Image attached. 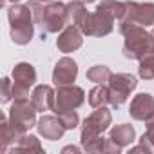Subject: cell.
Segmentation results:
<instances>
[{
  "label": "cell",
  "mask_w": 154,
  "mask_h": 154,
  "mask_svg": "<svg viewBox=\"0 0 154 154\" xmlns=\"http://www.w3.org/2000/svg\"><path fill=\"white\" fill-rule=\"evenodd\" d=\"M33 11L35 24L42 29V33H58L65 27L67 20V4L49 2L44 6L40 0H33L27 4Z\"/></svg>",
  "instance_id": "obj_1"
},
{
  "label": "cell",
  "mask_w": 154,
  "mask_h": 154,
  "mask_svg": "<svg viewBox=\"0 0 154 154\" xmlns=\"http://www.w3.org/2000/svg\"><path fill=\"white\" fill-rule=\"evenodd\" d=\"M120 33L125 36L123 56L129 60H141L143 56L154 53V44L150 33L138 24H120Z\"/></svg>",
  "instance_id": "obj_2"
},
{
  "label": "cell",
  "mask_w": 154,
  "mask_h": 154,
  "mask_svg": "<svg viewBox=\"0 0 154 154\" xmlns=\"http://www.w3.org/2000/svg\"><path fill=\"white\" fill-rule=\"evenodd\" d=\"M8 18L11 24V40L18 45L29 44L35 33V24H33L35 20L31 8L22 4H13L8 9Z\"/></svg>",
  "instance_id": "obj_3"
},
{
  "label": "cell",
  "mask_w": 154,
  "mask_h": 154,
  "mask_svg": "<svg viewBox=\"0 0 154 154\" xmlns=\"http://www.w3.org/2000/svg\"><path fill=\"white\" fill-rule=\"evenodd\" d=\"M9 123L11 127L24 136L31 127H35L36 122V107L33 105V102H29V98H17L15 103L9 109Z\"/></svg>",
  "instance_id": "obj_4"
},
{
  "label": "cell",
  "mask_w": 154,
  "mask_h": 154,
  "mask_svg": "<svg viewBox=\"0 0 154 154\" xmlns=\"http://www.w3.org/2000/svg\"><path fill=\"white\" fill-rule=\"evenodd\" d=\"M136 85H138V80L129 72L112 74L109 80V103L112 107L123 105L129 100L131 93L136 89Z\"/></svg>",
  "instance_id": "obj_5"
},
{
  "label": "cell",
  "mask_w": 154,
  "mask_h": 154,
  "mask_svg": "<svg viewBox=\"0 0 154 154\" xmlns=\"http://www.w3.org/2000/svg\"><path fill=\"white\" fill-rule=\"evenodd\" d=\"M111 120H112L111 111L105 109V105H103V107H98L91 116H87L85 122H84V127H82V136H80L82 145L89 143L91 140L100 138L102 132H105V131L109 129Z\"/></svg>",
  "instance_id": "obj_6"
},
{
  "label": "cell",
  "mask_w": 154,
  "mask_h": 154,
  "mask_svg": "<svg viewBox=\"0 0 154 154\" xmlns=\"http://www.w3.org/2000/svg\"><path fill=\"white\" fill-rule=\"evenodd\" d=\"M36 82V71L31 63L20 62L13 69V98H29V87Z\"/></svg>",
  "instance_id": "obj_7"
},
{
  "label": "cell",
  "mask_w": 154,
  "mask_h": 154,
  "mask_svg": "<svg viewBox=\"0 0 154 154\" xmlns=\"http://www.w3.org/2000/svg\"><path fill=\"white\" fill-rule=\"evenodd\" d=\"M112 27H114V18L102 9H96L94 13H87L85 20L80 26L82 33L87 36H105L112 31Z\"/></svg>",
  "instance_id": "obj_8"
},
{
  "label": "cell",
  "mask_w": 154,
  "mask_h": 154,
  "mask_svg": "<svg viewBox=\"0 0 154 154\" xmlns=\"http://www.w3.org/2000/svg\"><path fill=\"white\" fill-rule=\"evenodd\" d=\"M85 100V93L78 85H58L56 89V98H54V112L60 111H69V109H78Z\"/></svg>",
  "instance_id": "obj_9"
},
{
  "label": "cell",
  "mask_w": 154,
  "mask_h": 154,
  "mask_svg": "<svg viewBox=\"0 0 154 154\" xmlns=\"http://www.w3.org/2000/svg\"><path fill=\"white\" fill-rule=\"evenodd\" d=\"M125 4H127V11L125 17L120 20V24H138L143 27L154 26V4L150 2L140 4V2H131V0Z\"/></svg>",
  "instance_id": "obj_10"
},
{
  "label": "cell",
  "mask_w": 154,
  "mask_h": 154,
  "mask_svg": "<svg viewBox=\"0 0 154 154\" xmlns=\"http://www.w3.org/2000/svg\"><path fill=\"white\" fill-rule=\"evenodd\" d=\"M76 76H78V65L76 62L69 56H63L56 62L54 65V71H53V82L54 85H69L76 80Z\"/></svg>",
  "instance_id": "obj_11"
},
{
  "label": "cell",
  "mask_w": 154,
  "mask_h": 154,
  "mask_svg": "<svg viewBox=\"0 0 154 154\" xmlns=\"http://www.w3.org/2000/svg\"><path fill=\"white\" fill-rule=\"evenodd\" d=\"M129 114H131V118H134L138 122H145L147 118H150L154 114V96L149 93L136 94L131 102Z\"/></svg>",
  "instance_id": "obj_12"
},
{
  "label": "cell",
  "mask_w": 154,
  "mask_h": 154,
  "mask_svg": "<svg viewBox=\"0 0 154 154\" xmlns=\"http://www.w3.org/2000/svg\"><path fill=\"white\" fill-rule=\"evenodd\" d=\"M82 29L78 26H67L56 38V47L62 51V53H72L76 49H80L82 44H84V38H82Z\"/></svg>",
  "instance_id": "obj_13"
},
{
  "label": "cell",
  "mask_w": 154,
  "mask_h": 154,
  "mask_svg": "<svg viewBox=\"0 0 154 154\" xmlns=\"http://www.w3.org/2000/svg\"><path fill=\"white\" fill-rule=\"evenodd\" d=\"M36 129L40 132V136H44L45 140H51V141L60 140L63 136V132H65V127L60 122V118L58 116H51V114H44L38 120Z\"/></svg>",
  "instance_id": "obj_14"
},
{
  "label": "cell",
  "mask_w": 154,
  "mask_h": 154,
  "mask_svg": "<svg viewBox=\"0 0 154 154\" xmlns=\"http://www.w3.org/2000/svg\"><path fill=\"white\" fill-rule=\"evenodd\" d=\"M54 98H56V91H53V87H49V85H38V87H35V91L31 94V102L36 107V111H40V112L53 111Z\"/></svg>",
  "instance_id": "obj_15"
},
{
  "label": "cell",
  "mask_w": 154,
  "mask_h": 154,
  "mask_svg": "<svg viewBox=\"0 0 154 154\" xmlns=\"http://www.w3.org/2000/svg\"><path fill=\"white\" fill-rule=\"evenodd\" d=\"M109 138H111L114 143H118L120 147H127V145H131V143L134 141L136 132H134V127L123 123V125H116V127H112Z\"/></svg>",
  "instance_id": "obj_16"
},
{
  "label": "cell",
  "mask_w": 154,
  "mask_h": 154,
  "mask_svg": "<svg viewBox=\"0 0 154 154\" xmlns=\"http://www.w3.org/2000/svg\"><path fill=\"white\" fill-rule=\"evenodd\" d=\"M20 138H22V136L11 127L9 118H8L6 114H2V118H0V140H2V152H6V150H8V145L18 141Z\"/></svg>",
  "instance_id": "obj_17"
},
{
  "label": "cell",
  "mask_w": 154,
  "mask_h": 154,
  "mask_svg": "<svg viewBox=\"0 0 154 154\" xmlns=\"http://www.w3.org/2000/svg\"><path fill=\"white\" fill-rule=\"evenodd\" d=\"M87 17V9L84 6L82 0H72V2L67 4V20L72 24V26H82V22L85 20Z\"/></svg>",
  "instance_id": "obj_18"
},
{
  "label": "cell",
  "mask_w": 154,
  "mask_h": 154,
  "mask_svg": "<svg viewBox=\"0 0 154 154\" xmlns=\"http://www.w3.org/2000/svg\"><path fill=\"white\" fill-rule=\"evenodd\" d=\"M109 103V85L105 84H96V87H93L89 91V105L98 109Z\"/></svg>",
  "instance_id": "obj_19"
},
{
  "label": "cell",
  "mask_w": 154,
  "mask_h": 154,
  "mask_svg": "<svg viewBox=\"0 0 154 154\" xmlns=\"http://www.w3.org/2000/svg\"><path fill=\"white\" fill-rule=\"evenodd\" d=\"M96 9H102V11L109 13L114 20H122V18L125 17L127 4H125V2H118V0H102Z\"/></svg>",
  "instance_id": "obj_20"
},
{
  "label": "cell",
  "mask_w": 154,
  "mask_h": 154,
  "mask_svg": "<svg viewBox=\"0 0 154 154\" xmlns=\"http://www.w3.org/2000/svg\"><path fill=\"white\" fill-rule=\"evenodd\" d=\"M85 76H87L89 82H94V84H109L112 72L107 65H94L87 71Z\"/></svg>",
  "instance_id": "obj_21"
},
{
  "label": "cell",
  "mask_w": 154,
  "mask_h": 154,
  "mask_svg": "<svg viewBox=\"0 0 154 154\" xmlns=\"http://www.w3.org/2000/svg\"><path fill=\"white\" fill-rule=\"evenodd\" d=\"M24 150H35V152H44V147L40 145V140L36 136H27L24 134L20 140H18V145L13 149V152H24Z\"/></svg>",
  "instance_id": "obj_22"
},
{
  "label": "cell",
  "mask_w": 154,
  "mask_h": 154,
  "mask_svg": "<svg viewBox=\"0 0 154 154\" xmlns=\"http://www.w3.org/2000/svg\"><path fill=\"white\" fill-rule=\"evenodd\" d=\"M138 74L143 80H154V53H150L140 60Z\"/></svg>",
  "instance_id": "obj_23"
},
{
  "label": "cell",
  "mask_w": 154,
  "mask_h": 154,
  "mask_svg": "<svg viewBox=\"0 0 154 154\" xmlns=\"http://www.w3.org/2000/svg\"><path fill=\"white\" fill-rule=\"evenodd\" d=\"M56 116L60 118V122L63 123L65 129H76L80 123V118H78V112L74 109H69V111H60L56 112Z\"/></svg>",
  "instance_id": "obj_24"
},
{
  "label": "cell",
  "mask_w": 154,
  "mask_h": 154,
  "mask_svg": "<svg viewBox=\"0 0 154 154\" xmlns=\"http://www.w3.org/2000/svg\"><path fill=\"white\" fill-rule=\"evenodd\" d=\"M145 123H147V131H145V134L141 136V141H145V143L150 147V150L154 152V114H152L150 118H147Z\"/></svg>",
  "instance_id": "obj_25"
},
{
  "label": "cell",
  "mask_w": 154,
  "mask_h": 154,
  "mask_svg": "<svg viewBox=\"0 0 154 154\" xmlns=\"http://www.w3.org/2000/svg\"><path fill=\"white\" fill-rule=\"evenodd\" d=\"M84 147V150H87V152H103L105 150V138H96V140H91L89 143H85V145H82Z\"/></svg>",
  "instance_id": "obj_26"
},
{
  "label": "cell",
  "mask_w": 154,
  "mask_h": 154,
  "mask_svg": "<svg viewBox=\"0 0 154 154\" xmlns=\"http://www.w3.org/2000/svg\"><path fill=\"white\" fill-rule=\"evenodd\" d=\"M13 98V84L9 78H2V103H8Z\"/></svg>",
  "instance_id": "obj_27"
},
{
  "label": "cell",
  "mask_w": 154,
  "mask_h": 154,
  "mask_svg": "<svg viewBox=\"0 0 154 154\" xmlns=\"http://www.w3.org/2000/svg\"><path fill=\"white\" fill-rule=\"evenodd\" d=\"M122 149H123V147H120L118 143H114L111 138H107V140H105V152H114V154H120V152H122Z\"/></svg>",
  "instance_id": "obj_28"
},
{
  "label": "cell",
  "mask_w": 154,
  "mask_h": 154,
  "mask_svg": "<svg viewBox=\"0 0 154 154\" xmlns=\"http://www.w3.org/2000/svg\"><path fill=\"white\" fill-rule=\"evenodd\" d=\"M62 152H80V149H78V147H74V145H69V147H65Z\"/></svg>",
  "instance_id": "obj_29"
},
{
  "label": "cell",
  "mask_w": 154,
  "mask_h": 154,
  "mask_svg": "<svg viewBox=\"0 0 154 154\" xmlns=\"http://www.w3.org/2000/svg\"><path fill=\"white\" fill-rule=\"evenodd\" d=\"M150 38H152V44H154V27H152V31H150Z\"/></svg>",
  "instance_id": "obj_30"
},
{
  "label": "cell",
  "mask_w": 154,
  "mask_h": 154,
  "mask_svg": "<svg viewBox=\"0 0 154 154\" xmlns=\"http://www.w3.org/2000/svg\"><path fill=\"white\" fill-rule=\"evenodd\" d=\"M4 2H13V4H17V2H20V0H4Z\"/></svg>",
  "instance_id": "obj_31"
},
{
  "label": "cell",
  "mask_w": 154,
  "mask_h": 154,
  "mask_svg": "<svg viewBox=\"0 0 154 154\" xmlns=\"http://www.w3.org/2000/svg\"><path fill=\"white\" fill-rule=\"evenodd\" d=\"M82 2L84 4H89V2H94V0H82Z\"/></svg>",
  "instance_id": "obj_32"
},
{
  "label": "cell",
  "mask_w": 154,
  "mask_h": 154,
  "mask_svg": "<svg viewBox=\"0 0 154 154\" xmlns=\"http://www.w3.org/2000/svg\"><path fill=\"white\" fill-rule=\"evenodd\" d=\"M40 2H49V0H40Z\"/></svg>",
  "instance_id": "obj_33"
}]
</instances>
